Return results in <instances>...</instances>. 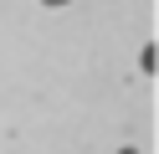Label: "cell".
I'll return each mask as SVG.
<instances>
[{
  "instance_id": "obj_2",
  "label": "cell",
  "mask_w": 159,
  "mask_h": 154,
  "mask_svg": "<svg viewBox=\"0 0 159 154\" xmlns=\"http://www.w3.org/2000/svg\"><path fill=\"white\" fill-rule=\"evenodd\" d=\"M118 154H139V149H118Z\"/></svg>"
},
{
  "instance_id": "obj_1",
  "label": "cell",
  "mask_w": 159,
  "mask_h": 154,
  "mask_svg": "<svg viewBox=\"0 0 159 154\" xmlns=\"http://www.w3.org/2000/svg\"><path fill=\"white\" fill-rule=\"evenodd\" d=\"M46 5H67V0H46Z\"/></svg>"
}]
</instances>
